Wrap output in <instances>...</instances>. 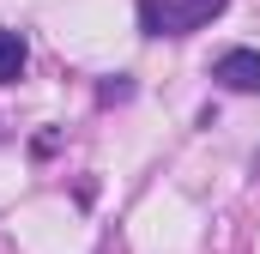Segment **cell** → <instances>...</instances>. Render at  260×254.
I'll use <instances>...</instances> for the list:
<instances>
[{
    "label": "cell",
    "mask_w": 260,
    "mask_h": 254,
    "mask_svg": "<svg viewBox=\"0 0 260 254\" xmlns=\"http://www.w3.org/2000/svg\"><path fill=\"white\" fill-rule=\"evenodd\" d=\"M212 79L230 85V91H260V55L254 49H230V55H218Z\"/></svg>",
    "instance_id": "obj_1"
},
{
    "label": "cell",
    "mask_w": 260,
    "mask_h": 254,
    "mask_svg": "<svg viewBox=\"0 0 260 254\" xmlns=\"http://www.w3.org/2000/svg\"><path fill=\"white\" fill-rule=\"evenodd\" d=\"M24 73V43H18V30H0V85H12Z\"/></svg>",
    "instance_id": "obj_2"
}]
</instances>
